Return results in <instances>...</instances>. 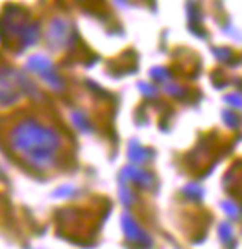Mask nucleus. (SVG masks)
<instances>
[{"instance_id":"f03ea898","label":"nucleus","mask_w":242,"mask_h":249,"mask_svg":"<svg viewBox=\"0 0 242 249\" xmlns=\"http://www.w3.org/2000/svg\"><path fill=\"white\" fill-rule=\"evenodd\" d=\"M6 39L20 46H30L37 41V24L20 15V11L6 13L2 17Z\"/></svg>"},{"instance_id":"f257e3e1","label":"nucleus","mask_w":242,"mask_h":249,"mask_svg":"<svg viewBox=\"0 0 242 249\" xmlns=\"http://www.w3.org/2000/svg\"><path fill=\"white\" fill-rule=\"evenodd\" d=\"M17 146L24 151H32L36 157H46L54 150L56 139L50 131H46L39 125H22L19 127Z\"/></svg>"}]
</instances>
